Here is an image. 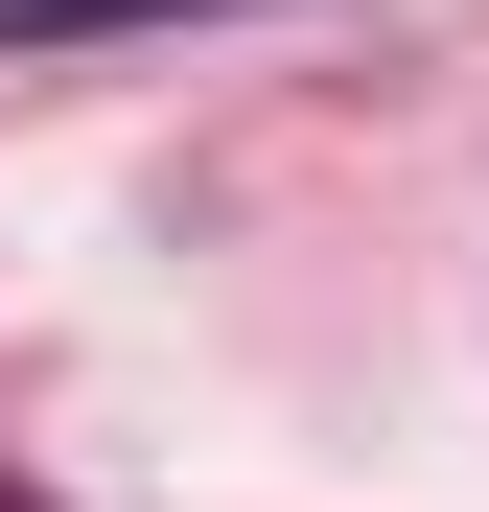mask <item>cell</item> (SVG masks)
<instances>
[{
	"instance_id": "1",
	"label": "cell",
	"mask_w": 489,
	"mask_h": 512,
	"mask_svg": "<svg viewBox=\"0 0 489 512\" xmlns=\"http://www.w3.org/2000/svg\"><path fill=\"white\" fill-rule=\"evenodd\" d=\"M70 24H187V0H0V47H70Z\"/></svg>"
}]
</instances>
